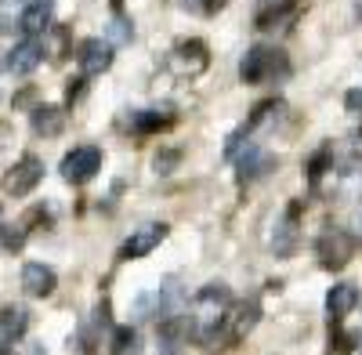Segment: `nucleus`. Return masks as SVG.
<instances>
[{
	"label": "nucleus",
	"mask_w": 362,
	"mask_h": 355,
	"mask_svg": "<svg viewBox=\"0 0 362 355\" xmlns=\"http://www.w3.org/2000/svg\"><path fill=\"white\" fill-rule=\"evenodd\" d=\"M11 29H15L11 18H8V15H0V33H11Z\"/></svg>",
	"instance_id": "c85d7f7f"
},
{
	"label": "nucleus",
	"mask_w": 362,
	"mask_h": 355,
	"mask_svg": "<svg viewBox=\"0 0 362 355\" xmlns=\"http://www.w3.org/2000/svg\"><path fill=\"white\" fill-rule=\"evenodd\" d=\"M167 127H174V112H160V109H138V112H131V131L134 134H160V131H167Z\"/></svg>",
	"instance_id": "f3484780"
},
{
	"label": "nucleus",
	"mask_w": 362,
	"mask_h": 355,
	"mask_svg": "<svg viewBox=\"0 0 362 355\" xmlns=\"http://www.w3.org/2000/svg\"><path fill=\"white\" fill-rule=\"evenodd\" d=\"M268 4H279V0H261V8H268Z\"/></svg>",
	"instance_id": "2f4dec72"
},
{
	"label": "nucleus",
	"mask_w": 362,
	"mask_h": 355,
	"mask_svg": "<svg viewBox=\"0 0 362 355\" xmlns=\"http://www.w3.org/2000/svg\"><path fill=\"white\" fill-rule=\"evenodd\" d=\"M232 319V330H228V341H243L254 327H257V319H261V305L257 301H247V305H239Z\"/></svg>",
	"instance_id": "a211bd4d"
},
{
	"label": "nucleus",
	"mask_w": 362,
	"mask_h": 355,
	"mask_svg": "<svg viewBox=\"0 0 362 355\" xmlns=\"http://www.w3.org/2000/svg\"><path fill=\"white\" fill-rule=\"evenodd\" d=\"M181 8L192 15H203V18H214L218 11L228 8V0H181Z\"/></svg>",
	"instance_id": "393cba45"
},
{
	"label": "nucleus",
	"mask_w": 362,
	"mask_h": 355,
	"mask_svg": "<svg viewBox=\"0 0 362 355\" xmlns=\"http://www.w3.org/2000/svg\"><path fill=\"white\" fill-rule=\"evenodd\" d=\"M29 120H33V131L40 138H58L66 131V109L62 105H37L29 112Z\"/></svg>",
	"instance_id": "2eb2a0df"
},
{
	"label": "nucleus",
	"mask_w": 362,
	"mask_h": 355,
	"mask_svg": "<svg viewBox=\"0 0 362 355\" xmlns=\"http://www.w3.org/2000/svg\"><path fill=\"white\" fill-rule=\"evenodd\" d=\"M109 355H138V330L134 327H112Z\"/></svg>",
	"instance_id": "412c9836"
},
{
	"label": "nucleus",
	"mask_w": 362,
	"mask_h": 355,
	"mask_svg": "<svg viewBox=\"0 0 362 355\" xmlns=\"http://www.w3.org/2000/svg\"><path fill=\"white\" fill-rule=\"evenodd\" d=\"M300 211H305V199H293L290 206H286V214H283V221L272 228V240H268V247H272V254L276 257H293L297 254V247H300V228H297V221H300Z\"/></svg>",
	"instance_id": "20e7f679"
},
{
	"label": "nucleus",
	"mask_w": 362,
	"mask_h": 355,
	"mask_svg": "<svg viewBox=\"0 0 362 355\" xmlns=\"http://www.w3.org/2000/svg\"><path fill=\"white\" fill-rule=\"evenodd\" d=\"M344 109L351 116H362V87H351V91L344 95Z\"/></svg>",
	"instance_id": "bb28decb"
},
{
	"label": "nucleus",
	"mask_w": 362,
	"mask_h": 355,
	"mask_svg": "<svg viewBox=\"0 0 362 355\" xmlns=\"http://www.w3.org/2000/svg\"><path fill=\"white\" fill-rule=\"evenodd\" d=\"M112 4H124V0H112Z\"/></svg>",
	"instance_id": "473e14b6"
},
{
	"label": "nucleus",
	"mask_w": 362,
	"mask_h": 355,
	"mask_svg": "<svg viewBox=\"0 0 362 355\" xmlns=\"http://www.w3.org/2000/svg\"><path fill=\"white\" fill-rule=\"evenodd\" d=\"M290 73V58L276 47H250L243 58H239V80L247 87L268 83V80H283Z\"/></svg>",
	"instance_id": "f257e3e1"
},
{
	"label": "nucleus",
	"mask_w": 362,
	"mask_h": 355,
	"mask_svg": "<svg viewBox=\"0 0 362 355\" xmlns=\"http://www.w3.org/2000/svg\"><path fill=\"white\" fill-rule=\"evenodd\" d=\"M279 109H283V102H257V105L250 109V116H247V124L239 127V131H232V134H228V141H225V156H239V149L247 145V138H250L257 127H264V124H268Z\"/></svg>",
	"instance_id": "6e6552de"
},
{
	"label": "nucleus",
	"mask_w": 362,
	"mask_h": 355,
	"mask_svg": "<svg viewBox=\"0 0 362 355\" xmlns=\"http://www.w3.org/2000/svg\"><path fill=\"white\" fill-rule=\"evenodd\" d=\"M105 40H109L112 47L131 44V40H134V22H131L127 15H112L109 25H105Z\"/></svg>",
	"instance_id": "4be33fe9"
},
{
	"label": "nucleus",
	"mask_w": 362,
	"mask_h": 355,
	"mask_svg": "<svg viewBox=\"0 0 362 355\" xmlns=\"http://www.w3.org/2000/svg\"><path fill=\"white\" fill-rule=\"evenodd\" d=\"M102 163H105V153L98 149V145H76L73 153H66L62 156V178L66 182H73V185H83V182H90L98 170H102Z\"/></svg>",
	"instance_id": "7ed1b4c3"
},
{
	"label": "nucleus",
	"mask_w": 362,
	"mask_h": 355,
	"mask_svg": "<svg viewBox=\"0 0 362 355\" xmlns=\"http://www.w3.org/2000/svg\"><path fill=\"white\" fill-rule=\"evenodd\" d=\"M315 257L326 272H341L355 257V235H348L344 228H326L315 243Z\"/></svg>",
	"instance_id": "f03ea898"
},
{
	"label": "nucleus",
	"mask_w": 362,
	"mask_h": 355,
	"mask_svg": "<svg viewBox=\"0 0 362 355\" xmlns=\"http://www.w3.org/2000/svg\"><path fill=\"white\" fill-rule=\"evenodd\" d=\"M83 83H87L83 76H76V80H69V87H66V102H69V105H73V102H76V98L83 95Z\"/></svg>",
	"instance_id": "cd10ccee"
},
{
	"label": "nucleus",
	"mask_w": 362,
	"mask_h": 355,
	"mask_svg": "<svg viewBox=\"0 0 362 355\" xmlns=\"http://www.w3.org/2000/svg\"><path fill=\"white\" fill-rule=\"evenodd\" d=\"M358 286L355 283H337V286H329V293H326V315H329V322H344L355 308H358Z\"/></svg>",
	"instance_id": "ddd939ff"
},
{
	"label": "nucleus",
	"mask_w": 362,
	"mask_h": 355,
	"mask_svg": "<svg viewBox=\"0 0 362 355\" xmlns=\"http://www.w3.org/2000/svg\"><path fill=\"white\" fill-rule=\"evenodd\" d=\"M0 355H15V351H11V344H0Z\"/></svg>",
	"instance_id": "7c9ffc66"
},
{
	"label": "nucleus",
	"mask_w": 362,
	"mask_h": 355,
	"mask_svg": "<svg viewBox=\"0 0 362 355\" xmlns=\"http://www.w3.org/2000/svg\"><path fill=\"white\" fill-rule=\"evenodd\" d=\"M297 15H300V4H297V0H279V4L261 8L257 29H286V25L297 22Z\"/></svg>",
	"instance_id": "dca6fc26"
},
{
	"label": "nucleus",
	"mask_w": 362,
	"mask_h": 355,
	"mask_svg": "<svg viewBox=\"0 0 362 355\" xmlns=\"http://www.w3.org/2000/svg\"><path fill=\"white\" fill-rule=\"evenodd\" d=\"M76 62H80V73L83 76H102L109 66H112V44L109 40H83L80 51H76Z\"/></svg>",
	"instance_id": "9b49d317"
},
{
	"label": "nucleus",
	"mask_w": 362,
	"mask_h": 355,
	"mask_svg": "<svg viewBox=\"0 0 362 355\" xmlns=\"http://www.w3.org/2000/svg\"><path fill=\"white\" fill-rule=\"evenodd\" d=\"M276 167H279V160L272 156L268 149H261V145H250V149L239 156V163H235V182H239V185L257 182V178H264L268 170H276Z\"/></svg>",
	"instance_id": "1a4fd4ad"
},
{
	"label": "nucleus",
	"mask_w": 362,
	"mask_h": 355,
	"mask_svg": "<svg viewBox=\"0 0 362 355\" xmlns=\"http://www.w3.org/2000/svg\"><path fill=\"white\" fill-rule=\"evenodd\" d=\"M22 243H25V225H0V247L4 250H22Z\"/></svg>",
	"instance_id": "a878e982"
},
{
	"label": "nucleus",
	"mask_w": 362,
	"mask_h": 355,
	"mask_svg": "<svg viewBox=\"0 0 362 355\" xmlns=\"http://www.w3.org/2000/svg\"><path fill=\"white\" fill-rule=\"evenodd\" d=\"M25 330H29V312L25 308H18V305L0 308V334H4L8 341L25 337Z\"/></svg>",
	"instance_id": "6ab92c4d"
},
{
	"label": "nucleus",
	"mask_w": 362,
	"mask_h": 355,
	"mask_svg": "<svg viewBox=\"0 0 362 355\" xmlns=\"http://www.w3.org/2000/svg\"><path fill=\"white\" fill-rule=\"evenodd\" d=\"M167 66H170V73H177V76H199V73L210 66V51H206L203 40H181V44L170 51Z\"/></svg>",
	"instance_id": "39448f33"
},
{
	"label": "nucleus",
	"mask_w": 362,
	"mask_h": 355,
	"mask_svg": "<svg viewBox=\"0 0 362 355\" xmlns=\"http://www.w3.org/2000/svg\"><path fill=\"white\" fill-rule=\"evenodd\" d=\"M54 286H58V276H54L51 264H40V261L22 264V290L29 298H51Z\"/></svg>",
	"instance_id": "f8f14e48"
},
{
	"label": "nucleus",
	"mask_w": 362,
	"mask_h": 355,
	"mask_svg": "<svg viewBox=\"0 0 362 355\" xmlns=\"http://www.w3.org/2000/svg\"><path fill=\"white\" fill-rule=\"evenodd\" d=\"M181 149H174V145H160V153L153 156V170L156 174H174L177 167H181Z\"/></svg>",
	"instance_id": "5701e85b"
},
{
	"label": "nucleus",
	"mask_w": 362,
	"mask_h": 355,
	"mask_svg": "<svg viewBox=\"0 0 362 355\" xmlns=\"http://www.w3.org/2000/svg\"><path fill=\"white\" fill-rule=\"evenodd\" d=\"M51 18H54V4L51 0H33V4H25L22 15H18V29L25 37H40L51 29Z\"/></svg>",
	"instance_id": "4468645a"
},
{
	"label": "nucleus",
	"mask_w": 362,
	"mask_h": 355,
	"mask_svg": "<svg viewBox=\"0 0 362 355\" xmlns=\"http://www.w3.org/2000/svg\"><path fill=\"white\" fill-rule=\"evenodd\" d=\"M44 62V44L37 40V37H25V40H18L11 51H8V73L11 76H29L37 66Z\"/></svg>",
	"instance_id": "9d476101"
},
{
	"label": "nucleus",
	"mask_w": 362,
	"mask_h": 355,
	"mask_svg": "<svg viewBox=\"0 0 362 355\" xmlns=\"http://www.w3.org/2000/svg\"><path fill=\"white\" fill-rule=\"evenodd\" d=\"M326 170H334V145H319V149L308 156V163H305V174H308V182H312V185L322 182V174H326Z\"/></svg>",
	"instance_id": "aec40b11"
},
{
	"label": "nucleus",
	"mask_w": 362,
	"mask_h": 355,
	"mask_svg": "<svg viewBox=\"0 0 362 355\" xmlns=\"http://www.w3.org/2000/svg\"><path fill=\"white\" fill-rule=\"evenodd\" d=\"M167 225L163 221H148V225H141V228H134L131 232V240L119 247V261H138V257H148L163 240H167Z\"/></svg>",
	"instance_id": "0eeeda50"
},
{
	"label": "nucleus",
	"mask_w": 362,
	"mask_h": 355,
	"mask_svg": "<svg viewBox=\"0 0 362 355\" xmlns=\"http://www.w3.org/2000/svg\"><path fill=\"white\" fill-rule=\"evenodd\" d=\"M40 182H44V160L33 156V153H25V156L4 174V189H8L11 196H29Z\"/></svg>",
	"instance_id": "423d86ee"
},
{
	"label": "nucleus",
	"mask_w": 362,
	"mask_h": 355,
	"mask_svg": "<svg viewBox=\"0 0 362 355\" xmlns=\"http://www.w3.org/2000/svg\"><path fill=\"white\" fill-rule=\"evenodd\" d=\"M355 235H358V240H362V214L355 218Z\"/></svg>",
	"instance_id": "c756f323"
},
{
	"label": "nucleus",
	"mask_w": 362,
	"mask_h": 355,
	"mask_svg": "<svg viewBox=\"0 0 362 355\" xmlns=\"http://www.w3.org/2000/svg\"><path fill=\"white\" fill-rule=\"evenodd\" d=\"M355 341H358L355 334H341L337 322H329V348H326V355H351Z\"/></svg>",
	"instance_id": "b1692460"
}]
</instances>
